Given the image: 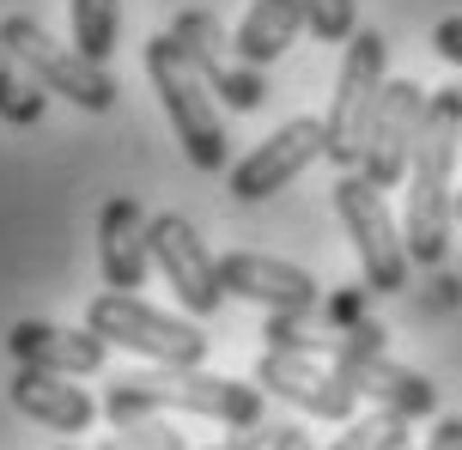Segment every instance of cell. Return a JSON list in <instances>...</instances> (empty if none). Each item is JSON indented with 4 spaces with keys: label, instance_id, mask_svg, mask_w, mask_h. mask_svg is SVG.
<instances>
[{
    "label": "cell",
    "instance_id": "1",
    "mask_svg": "<svg viewBox=\"0 0 462 450\" xmlns=\"http://www.w3.org/2000/svg\"><path fill=\"white\" fill-rule=\"evenodd\" d=\"M104 414L116 427L140 414H201L219 427H262V383H231L201 365H152V372H122L104 390Z\"/></svg>",
    "mask_w": 462,
    "mask_h": 450
},
{
    "label": "cell",
    "instance_id": "2",
    "mask_svg": "<svg viewBox=\"0 0 462 450\" xmlns=\"http://www.w3.org/2000/svg\"><path fill=\"white\" fill-rule=\"evenodd\" d=\"M457 152H462V122L432 104L420 122L414 159H408V183H402V237H408V256L414 268H439L450 250V225H457Z\"/></svg>",
    "mask_w": 462,
    "mask_h": 450
},
{
    "label": "cell",
    "instance_id": "3",
    "mask_svg": "<svg viewBox=\"0 0 462 450\" xmlns=\"http://www.w3.org/2000/svg\"><path fill=\"white\" fill-rule=\"evenodd\" d=\"M146 73H152V92H159L164 116H171V134L183 141L189 165L195 170H231V141H226V122H219V97L183 61V49H177L171 31H159L146 43Z\"/></svg>",
    "mask_w": 462,
    "mask_h": 450
},
{
    "label": "cell",
    "instance_id": "4",
    "mask_svg": "<svg viewBox=\"0 0 462 450\" xmlns=\"http://www.w3.org/2000/svg\"><path fill=\"white\" fill-rule=\"evenodd\" d=\"M383 92H390V43L383 31H359L341 55V73H335V97H328V159L341 170H359L371 141V122L383 110Z\"/></svg>",
    "mask_w": 462,
    "mask_h": 450
},
{
    "label": "cell",
    "instance_id": "5",
    "mask_svg": "<svg viewBox=\"0 0 462 450\" xmlns=\"http://www.w3.org/2000/svg\"><path fill=\"white\" fill-rule=\"evenodd\" d=\"M0 49L19 61L43 92L68 97L73 110H92V116H104V110H116V79L104 73V61H92V55H79L73 43H55L37 19H24V13H13V19H0Z\"/></svg>",
    "mask_w": 462,
    "mask_h": 450
},
{
    "label": "cell",
    "instance_id": "6",
    "mask_svg": "<svg viewBox=\"0 0 462 450\" xmlns=\"http://www.w3.org/2000/svg\"><path fill=\"white\" fill-rule=\"evenodd\" d=\"M86 329L104 335L110 347H122V354L152 359V365H201V359H208V335H201V323L146 305L140 292H104V298H92Z\"/></svg>",
    "mask_w": 462,
    "mask_h": 450
},
{
    "label": "cell",
    "instance_id": "7",
    "mask_svg": "<svg viewBox=\"0 0 462 450\" xmlns=\"http://www.w3.org/2000/svg\"><path fill=\"white\" fill-rule=\"evenodd\" d=\"M335 214H341L346 237H353L365 292H402L414 256H408V237H402V225H395L383 189L371 183L365 170H341V183H335Z\"/></svg>",
    "mask_w": 462,
    "mask_h": 450
},
{
    "label": "cell",
    "instance_id": "8",
    "mask_svg": "<svg viewBox=\"0 0 462 450\" xmlns=\"http://www.w3.org/2000/svg\"><path fill=\"white\" fill-rule=\"evenodd\" d=\"M171 37H177V49H183V61L195 73H201V86H208L226 110H262V97H268V79H262V68H244V61H231V37L226 24L213 19V13H201V6H189V13H177L171 19Z\"/></svg>",
    "mask_w": 462,
    "mask_h": 450
},
{
    "label": "cell",
    "instance_id": "9",
    "mask_svg": "<svg viewBox=\"0 0 462 450\" xmlns=\"http://www.w3.org/2000/svg\"><path fill=\"white\" fill-rule=\"evenodd\" d=\"M317 159H328V128L317 116H292L286 128H274L268 141L255 146L250 159H237V165L226 170V183H231L237 201H268V195H280L292 177H304Z\"/></svg>",
    "mask_w": 462,
    "mask_h": 450
},
{
    "label": "cell",
    "instance_id": "10",
    "mask_svg": "<svg viewBox=\"0 0 462 450\" xmlns=\"http://www.w3.org/2000/svg\"><path fill=\"white\" fill-rule=\"evenodd\" d=\"M255 383L280 396L286 408H299V414H317V420H353V408H359V390L328 365V359H310V354H286V347H268V354L255 359Z\"/></svg>",
    "mask_w": 462,
    "mask_h": 450
},
{
    "label": "cell",
    "instance_id": "11",
    "mask_svg": "<svg viewBox=\"0 0 462 450\" xmlns=\"http://www.w3.org/2000/svg\"><path fill=\"white\" fill-rule=\"evenodd\" d=\"M152 262L164 268V280L177 292V305L189 317H213L219 298H226V280H219V256L208 250V237L195 232L183 214H159L152 219Z\"/></svg>",
    "mask_w": 462,
    "mask_h": 450
},
{
    "label": "cell",
    "instance_id": "12",
    "mask_svg": "<svg viewBox=\"0 0 462 450\" xmlns=\"http://www.w3.org/2000/svg\"><path fill=\"white\" fill-rule=\"evenodd\" d=\"M426 110H432L426 86H414V79H390L383 110H377V122H371L365 159H359V170H365L377 189L408 183V159H414V141H420V122H426Z\"/></svg>",
    "mask_w": 462,
    "mask_h": 450
},
{
    "label": "cell",
    "instance_id": "13",
    "mask_svg": "<svg viewBox=\"0 0 462 450\" xmlns=\"http://www.w3.org/2000/svg\"><path fill=\"white\" fill-rule=\"evenodd\" d=\"M219 280H226L231 298H250L268 317H292V310H323V286L310 280L304 268L280 256H262V250H231L219 256Z\"/></svg>",
    "mask_w": 462,
    "mask_h": 450
},
{
    "label": "cell",
    "instance_id": "14",
    "mask_svg": "<svg viewBox=\"0 0 462 450\" xmlns=\"http://www.w3.org/2000/svg\"><path fill=\"white\" fill-rule=\"evenodd\" d=\"M97 262H104V286L110 292L146 286V268H152V219L140 214L134 195H110L97 207Z\"/></svg>",
    "mask_w": 462,
    "mask_h": 450
},
{
    "label": "cell",
    "instance_id": "15",
    "mask_svg": "<svg viewBox=\"0 0 462 450\" xmlns=\"http://www.w3.org/2000/svg\"><path fill=\"white\" fill-rule=\"evenodd\" d=\"M6 347L19 365L31 372H55V378H92L104 372V359H110V341L92 329H55V323H37V317H24L6 329Z\"/></svg>",
    "mask_w": 462,
    "mask_h": 450
},
{
    "label": "cell",
    "instance_id": "16",
    "mask_svg": "<svg viewBox=\"0 0 462 450\" xmlns=\"http://www.w3.org/2000/svg\"><path fill=\"white\" fill-rule=\"evenodd\" d=\"M6 396H13V408H19L24 420H37V427H49V432H86L97 420L92 396H86L73 378H55V372L19 365V378L6 383Z\"/></svg>",
    "mask_w": 462,
    "mask_h": 450
},
{
    "label": "cell",
    "instance_id": "17",
    "mask_svg": "<svg viewBox=\"0 0 462 450\" xmlns=\"http://www.w3.org/2000/svg\"><path fill=\"white\" fill-rule=\"evenodd\" d=\"M359 396H371L377 408H390V414H402V420H426L432 408H439V390L420 378V372H408V365H395V359L383 354H359V359H341L335 365Z\"/></svg>",
    "mask_w": 462,
    "mask_h": 450
},
{
    "label": "cell",
    "instance_id": "18",
    "mask_svg": "<svg viewBox=\"0 0 462 450\" xmlns=\"http://www.w3.org/2000/svg\"><path fill=\"white\" fill-rule=\"evenodd\" d=\"M304 31V0H250V13L237 24V61L244 68H274Z\"/></svg>",
    "mask_w": 462,
    "mask_h": 450
},
{
    "label": "cell",
    "instance_id": "19",
    "mask_svg": "<svg viewBox=\"0 0 462 450\" xmlns=\"http://www.w3.org/2000/svg\"><path fill=\"white\" fill-rule=\"evenodd\" d=\"M68 13H73V49L92 61H110L116 37H122V0H68Z\"/></svg>",
    "mask_w": 462,
    "mask_h": 450
},
{
    "label": "cell",
    "instance_id": "20",
    "mask_svg": "<svg viewBox=\"0 0 462 450\" xmlns=\"http://www.w3.org/2000/svg\"><path fill=\"white\" fill-rule=\"evenodd\" d=\"M43 104H49V92L31 79V73H13V55L0 49V122L37 128V122H43Z\"/></svg>",
    "mask_w": 462,
    "mask_h": 450
},
{
    "label": "cell",
    "instance_id": "21",
    "mask_svg": "<svg viewBox=\"0 0 462 450\" xmlns=\"http://www.w3.org/2000/svg\"><path fill=\"white\" fill-rule=\"evenodd\" d=\"M353 0H304V31H317V43H353L359 31Z\"/></svg>",
    "mask_w": 462,
    "mask_h": 450
},
{
    "label": "cell",
    "instance_id": "22",
    "mask_svg": "<svg viewBox=\"0 0 462 450\" xmlns=\"http://www.w3.org/2000/svg\"><path fill=\"white\" fill-rule=\"evenodd\" d=\"M116 432H122V450H195L183 432L171 427V414H140V420H128Z\"/></svg>",
    "mask_w": 462,
    "mask_h": 450
},
{
    "label": "cell",
    "instance_id": "23",
    "mask_svg": "<svg viewBox=\"0 0 462 450\" xmlns=\"http://www.w3.org/2000/svg\"><path fill=\"white\" fill-rule=\"evenodd\" d=\"M408 427L402 414H390V408H377V414H365V420H346V432L335 438L328 450H383L395 438V432Z\"/></svg>",
    "mask_w": 462,
    "mask_h": 450
},
{
    "label": "cell",
    "instance_id": "24",
    "mask_svg": "<svg viewBox=\"0 0 462 450\" xmlns=\"http://www.w3.org/2000/svg\"><path fill=\"white\" fill-rule=\"evenodd\" d=\"M432 49H439L444 61L462 73V19H439V31H432Z\"/></svg>",
    "mask_w": 462,
    "mask_h": 450
},
{
    "label": "cell",
    "instance_id": "25",
    "mask_svg": "<svg viewBox=\"0 0 462 450\" xmlns=\"http://www.w3.org/2000/svg\"><path fill=\"white\" fill-rule=\"evenodd\" d=\"M426 450H462V414H444L432 427V438H426Z\"/></svg>",
    "mask_w": 462,
    "mask_h": 450
},
{
    "label": "cell",
    "instance_id": "26",
    "mask_svg": "<svg viewBox=\"0 0 462 450\" xmlns=\"http://www.w3.org/2000/svg\"><path fill=\"white\" fill-rule=\"evenodd\" d=\"M274 450H317V445H310V432H304L299 420H280V432H274Z\"/></svg>",
    "mask_w": 462,
    "mask_h": 450
},
{
    "label": "cell",
    "instance_id": "27",
    "mask_svg": "<svg viewBox=\"0 0 462 450\" xmlns=\"http://www.w3.org/2000/svg\"><path fill=\"white\" fill-rule=\"evenodd\" d=\"M432 104H444V110H450V116L462 122V79H450V86H439V92H432Z\"/></svg>",
    "mask_w": 462,
    "mask_h": 450
},
{
    "label": "cell",
    "instance_id": "28",
    "mask_svg": "<svg viewBox=\"0 0 462 450\" xmlns=\"http://www.w3.org/2000/svg\"><path fill=\"white\" fill-rule=\"evenodd\" d=\"M383 450H408V427L395 432V438H390V445H383Z\"/></svg>",
    "mask_w": 462,
    "mask_h": 450
},
{
    "label": "cell",
    "instance_id": "29",
    "mask_svg": "<svg viewBox=\"0 0 462 450\" xmlns=\"http://www.w3.org/2000/svg\"><path fill=\"white\" fill-rule=\"evenodd\" d=\"M97 450H122V438H116V445H97Z\"/></svg>",
    "mask_w": 462,
    "mask_h": 450
},
{
    "label": "cell",
    "instance_id": "30",
    "mask_svg": "<svg viewBox=\"0 0 462 450\" xmlns=\"http://www.w3.org/2000/svg\"><path fill=\"white\" fill-rule=\"evenodd\" d=\"M457 219H462V189H457Z\"/></svg>",
    "mask_w": 462,
    "mask_h": 450
},
{
    "label": "cell",
    "instance_id": "31",
    "mask_svg": "<svg viewBox=\"0 0 462 450\" xmlns=\"http://www.w3.org/2000/svg\"><path fill=\"white\" fill-rule=\"evenodd\" d=\"M208 450H231V445H208Z\"/></svg>",
    "mask_w": 462,
    "mask_h": 450
}]
</instances>
